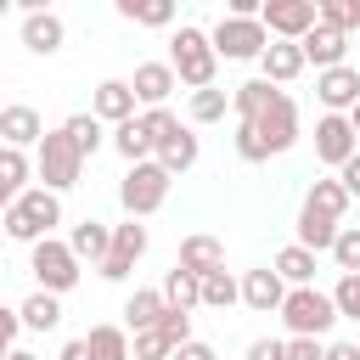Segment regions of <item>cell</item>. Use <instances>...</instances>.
<instances>
[{
    "mask_svg": "<svg viewBox=\"0 0 360 360\" xmlns=\"http://www.w3.org/2000/svg\"><path fill=\"white\" fill-rule=\"evenodd\" d=\"M79 174H84V152L68 141V129H45V141L34 146V180L62 197L79 186Z\"/></svg>",
    "mask_w": 360,
    "mask_h": 360,
    "instance_id": "cell-3",
    "label": "cell"
},
{
    "mask_svg": "<svg viewBox=\"0 0 360 360\" xmlns=\"http://www.w3.org/2000/svg\"><path fill=\"white\" fill-rule=\"evenodd\" d=\"M304 208H315V214H326V219L343 225V214H349V191H343V180H338V174H321V180L304 191Z\"/></svg>",
    "mask_w": 360,
    "mask_h": 360,
    "instance_id": "cell-27",
    "label": "cell"
},
{
    "mask_svg": "<svg viewBox=\"0 0 360 360\" xmlns=\"http://www.w3.org/2000/svg\"><path fill=\"white\" fill-rule=\"evenodd\" d=\"M315 101H321V112H354L360 107V68L343 62V68L315 73Z\"/></svg>",
    "mask_w": 360,
    "mask_h": 360,
    "instance_id": "cell-12",
    "label": "cell"
},
{
    "mask_svg": "<svg viewBox=\"0 0 360 360\" xmlns=\"http://www.w3.org/2000/svg\"><path fill=\"white\" fill-rule=\"evenodd\" d=\"M332 264H338V276H360V225H343V231H338Z\"/></svg>",
    "mask_w": 360,
    "mask_h": 360,
    "instance_id": "cell-37",
    "label": "cell"
},
{
    "mask_svg": "<svg viewBox=\"0 0 360 360\" xmlns=\"http://www.w3.org/2000/svg\"><path fill=\"white\" fill-rule=\"evenodd\" d=\"M84 349H90V360H129V332H124V321L90 326V332H84Z\"/></svg>",
    "mask_w": 360,
    "mask_h": 360,
    "instance_id": "cell-29",
    "label": "cell"
},
{
    "mask_svg": "<svg viewBox=\"0 0 360 360\" xmlns=\"http://www.w3.org/2000/svg\"><path fill=\"white\" fill-rule=\"evenodd\" d=\"M0 225H6V236L11 242H45V236H56V225H62V197L56 191H45V186H28L6 214H0Z\"/></svg>",
    "mask_w": 360,
    "mask_h": 360,
    "instance_id": "cell-2",
    "label": "cell"
},
{
    "mask_svg": "<svg viewBox=\"0 0 360 360\" xmlns=\"http://www.w3.org/2000/svg\"><path fill=\"white\" fill-rule=\"evenodd\" d=\"M17 315H22V332H56V326H62V298L34 287V292L17 304Z\"/></svg>",
    "mask_w": 360,
    "mask_h": 360,
    "instance_id": "cell-25",
    "label": "cell"
},
{
    "mask_svg": "<svg viewBox=\"0 0 360 360\" xmlns=\"http://www.w3.org/2000/svg\"><path fill=\"white\" fill-rule=\"evenodd\" d=\"M163 304H169V309H186V315H191V309H202V281H197L191 270H180V264H174V270L163 276Z\"/></svg>",
    "mask_w": 360,
    "mask_h": 360,
    "instance_id": "cell-30",
    "label": "cell"
},
{
    "mask_svg": "<svg viewBox=\"0 0 360 360\" xmlns=\"http://www.w3.org/2000/svg\"><path fill=\"white\" fill-rule=\"evenodd\" d=\"M180 270H191L197 281L202 276H214V270H225V242L219 236H208V231H191L186 242H180V259H174Z\"/></svg>",
    "mask_w": 360,
    "mask_h": 360,
    "instance_id": "cell-19",
    "label": "cell"
},
{
    "mask_svg": "<svg viewBox=\"0 0 360 360\" xmlns=\"http://www.w3.org/2000/svg\"><path fill=\"white\" fill-rule=\"evenodd\" d=\"M248 360H287V338H253Z\"/></svg>",
    "mask_w": 360,
    "mask_h": 360,
    "instance_id": "cell-44",
    "label": "cell"
},
{
    "mask_svg": "<svg viewBox=\"0 0 360 360\" xmlns=\"http://www.w3.org/2000/svg\"><path fill=\"white\" fill-rule=\"evenodd\" d=\"M118 17L141 28H174V0H118Z\"/></svg>",
    "mask_w": 360,
    "mask_h": 360,
    "instance_id": "cell-31",
    "label": "cell"
},
{
    "mask_svg": "<svg viewBox=\"0 0 360 360\" xmlns=\"http://www.w3.org/2000/svg\"><path fill=\"white\" fill-rule=\"evenodd\" d=\"M152 332H158L169 349H180V343H191V315H186V309H163Z\"/></svg>",
    "mask_w": 360,
    "mask_h": 360,
    "instance_id": "cell-38",
    "label": "cell"
},
{
    "mask_svg": "<svg viewBox=\"0 0 360 360\" xmlns=\"http://www.w3.org/2000/svg\"><path fill=\"white\" fill-rule=\"evenodd\" d=\"M135 107H141V101H135V90H129V79H101L96 96H90V112H96L101 124H112V129L129 124V118H141Z\"/></svg>",
    "mask_w": 360,
    "mask_h": 360,
    "instance_id": "cell-15",
    "label": "cell"
},
{
    "mask_svg": "<svg viewBox=\"0 0 360 360\" xmlns=\"http://www.w3.org/2000/svg\"><path fill=\"white\" fill-rule=\"evenodd\" d=\"M349 124H354V135H360V107H354V112H349Z\"/></svg>",
    "mask_w": 360,
    "mask_h": 360,
    "instance_id": "cell-50",
    "label": "cell"
},
{
    "mask_svg": "<svg viewBox=\"0 0 360 360\" xmlns=\"http://www.w3.org/2000/svg\"><path fill=\"white\" fill-rule=\"evenodd\" d=\"M259 22H264L270 39H292V45H298V39L315 28V0H264Z\"/></svg>",
    "mask_w": 360,
    "mask_h": 360,
    "instance_id": "cell-11",
    "label": "cell"
},
{
    "mask_svg": "<svg viewBox=\"0 0 360 360\" xmlns=\"http://www.w3.org/2000/svg\"><path fill=\"white\" fill-rule=\"evenodd\" d=\"M315 22H326V28H338V34L354 39V28H360V0H315Z\"/></svg>",
    "mask_w": 360,
    "mask_h": 360,
    "instance_id": "cell-35",
    "label": "cell"
},
{
    "mask_svg": "<svg viewBox=\"0 0 360 360\" xmlns=\"http://www.w3.org/2000/svg\"><path fill=\"white\" fill-rule=\"evenodd\" d=\"M298 51H304V68L315 62V73H326V68H343V62H349V34H338V28L315 22V28L298 39Z\"/></svg>",
    "mask_w": 360,
    "mask_h": 360,
    "instance_id": "cell-14",
    "label": "cell"
},
{
    "mask_svg": "<svg viewBox=\"0 0 360 360\" xmlns=\"http://www.w3.org/2000/svg\"><path fill=\"white\" fill-rule=\"evenodd\" d=\"M338 180H343V191H349V202H354V197H360V152H354V158L338 169Z\"/></svg>",
    "mask_w": 360,
    "mask_h": 360,
    "instance_id": "cell-46",
    "label": "cell"
},
{
    "mask_svg": "<svg viewBox=\"0 0 360 360\" xmlns=\"http://www.w3.org/2000/svg\"><path fill=\"white\" fill-rule=\"evenodd\" d=\"M298 73H304V51H298L292 39H270V51L259 56V79H270V84L281 90V84H292Z\"/></svg>",
    "mask_w": 360,
    "mask_h": 360,
    "instance_id": "cell-21",
    "label": "cell"
},
{
    "mask_svg": "<svg viewBox=\"0 0 360 360\" xmlns=\"http://www.w3.org/2000/svg\"><path fill=\"white\" fill-rule=\"evenodd\" d=\"M163 309H169V304H163V287H135V292L124 298V332H129V338H135V332H152Z\"/></svg>",
    "mask_w": 360,
    "mask_h": 360,
    "instance_id": "cell-23",
    "label": "cell"
},
{
    "mask_svg": "<svg viewBox=\"0 0 360 360\" xmlns=\"http://www.w3.org/2000/svg\"><path fill=\"white\" fill-rule=\"evenodd\" d=\"M129 90H135V101H141V107H169V96L180 90V79H174V68H169V62H135Z\"/></svg>",
    "mask_w": 360,
    "mask_h": 360,
    "instance_id": "cell-17",
    "label": "cell"
},
{
    "mask_svg": "<svg viewBox=\"0 0 360 360\" xmlns=\"http://www.w3.org/2000/svg\"><path fill=\"white\" fill-rule=\"evenodd\" d=\"M186 112H191V124H225V112H231V90H219V84H214V90H197Z\"/></svg>",
    "mask_w": 360,
    "mask_h": 360,
    "instance_id": "cell-36",
    "label": "cell"
},
{
    "mask_svg": "<svg viewBox=\"0 0 360 360\" xmlns=\"http://www.w3.org/2000/svg\"><path fill=\"white\" fill-rule=\"evenodd\" d=\"M231 304H242V276H231V270H214V276H202V309H231Z\"/></svg>",
    "mask_w": 360,
    "mask_h": 360,
    "instance_id": "cell-34",
    "label": "cell"
},
{
    "mask_svg": "<svg viewBox=\"0 0 360 360\" xmlns=\"http://www.w3.org/2000/svg\"><path fill=\"white\" fill-rule=\"evenodd\" d=\"M22 45L34 51V56H56L62 45H68V22L45 6V11H28L22 17Z\"/></svg>",
    "mask_w": 360,
    "mask_h": 360,
    "instance_id": "cell-18",
    "label": "cell"
},
{
    "mask_svg": "<svg viewBox=\"0 0 360 360\" xmlns=\"http://www.w3.org/2000/svg\"><path fill=\"white\" fill-rule=\"evenodd\" d=\"M152 158H158V163H163L169 174H186V169H191V163L202 158V141H197V135H191V129L180 124L174 135H163V141H158V152H152Z\"/></svg>",
    "mask_w": 360,
    "mask_h": 360,
    "instance_id": "cell-24",
    "label": "cell"
},
{
    "mask_svg": "<svg viewBox=\"0 0 360 360\" xmlns=\"http://www.w3.org/2000/svg\"><path fill=\"white\" fill-rule=\"evenodd\" d=\"M242 304H248L253 315H281V304H287V281H281L270 264L242 270Z\"/></svg>",
    "mask_w": 360,
    "mask_h": 360,
    "instance_id": "cell-13",
    "label": "cell"
},
{
    "mask_svg": "<svg viewBox=\"0 0 360 360\" xmlns=\"http://www.w3.org/2000/svg\"><path fill=\"white\" fill-rule=\"evenodd\" d=\"M169 68H174V79H180L191 96H197V90H214V79H219V56H214L208 28L180 22V28L169 34Z\"/></svg>",
    "mask_w": 360,
    "mask_h": 360,
    "instance_id": "cell-1",
    "label": "cell"
},
{
    "mask_svg": "<svg viewBox=\"0 0 360 360\" xmlns=\"http://www.w3.org/2000/svg\"><path fill=\"white\" fill-rule=\"evenodd\" d=\"M141 124H146V135H152V152H158V141H163V135H174V129H180L174 107H146V112H141Z\"/></svg>",
    "mask_w": 360,
    "mask_h": 360,
    "instance_id": "cell-40",
    "label": "cell"
},
{
    "mask_svg": "<svg viewBox=\"0 0 360 360\" xmlns=\"http://www.w3.org/2000/svg\"><path fill=\"white\" fill-rule=\"evenodd\" d=\"M287 360H326L321 338H287Z\"/></svg>",
    "mask_w": 360,
    "mask_h": 360,
    "instance_id": "cell-43",
    "label": "cell"
},
{
    "mask_svg": "<svg viewBox=\"0 0 360 360\" xmlns=\"http://www.w3.org/2000/svg\"><path fill=\"white\" fill-rule=\"evenodd\" d=\"M45 141V118L28 107V101H11V107H0V146H17V152H28V146H39Z\"/></svg>",
    "mask_w": 360,
    "mask_h": 360,
    "instance_id": "cell-16",
    "label": "cell"
},
{
    "mask_svg": "<svg viewBox=\"0 0 360 360\" xmlns=\"http://www.w3.org/2000/svg\"><path fill=\"white\" fill-rule=\"evenodd\" d=\"M0 276H6V259H0Z\"/></svg>",
    "mask_w": 360,
    "mask_h": 360,
    "instance_id": "cell-52",
    "label": "cell"
},
{
    "mask_svg": "<svg viewBox=\"0 0 360 360\" xmlns=\"http://www.w3.org/2000/svg\"><path fill=\"white\" fill-rule=\"evenodd\" d=\"M28 270H34V287L39 292H73L79 287V276H84V264L73 259V248H68V236H45V242H34L28 248Z\"/></svg>",
    "mask_w": 360,
    "mask_h": 360,
    "instance_id": "cell-6",
    "label": "cell"
},
{
    "mask_svg": "<svg viewBox=\"0 0 360 360\" xmlns=\"http://www.w3.org/2000/svg\"><path fill=\"white\" fill-rule=\"evenodd\" d=\"M326 360H360V343H326Z\"/></svg>",
    "mask_w": 360,
    "mask_h": 360,
    "instance_id": "cell-48",
    "label": "cell"
},
{
    "mask_svg": "<svg viewBox=\"0 0 360 360\" xmlns=\"http://www.w3.org/2000/svg\"><path fill=\"white\" fill-rule=\"evenodd\" d=\"M68 248H73V259H79V264H101V259L112 253V225L84 214V219L68 231Z\"/></svg>",
    "mask_w": 360,
    "mask_h": 360,
    "instance_id": "cell-20",
    "label": "cell"
},
{
    "mask_svg": "<svg viewBox=\"0 0 360 360\" xmlns=\"http://www.w3.org/2000/svg\"><path fill=\"white\" fill-rule=\"evenodd\" d=\"M354 152H360V135H354L349 112H321V118H315V158H321L326 169H343Z\"/></svg>",
    "mask_w": 360,
    "mask_h": 360,
    "instance_id": "cell-9",
    "label": "cell"
},
{
    "mask_svg": "<svg viewBox=\"0 0 360 360\" xmlns=\"http://www.w3.org/2000/svg\"><path fill=\"white\" fill-rule=\"evenodd\" d=\"M281 326H287V338H321V343H326V332L338 326L332 292H321V287H287Z\"/></svg>",
    "mask_w": 360,
    "mask_h": 360,
    "instance_id": "cell-5",
    "label": "cell"
},
{
    "mask_svg": "<svg viewBox=\"0 0 360 360\" xmlns=\"http://www.w3.org/2000/svg\"><path fill=\"white\" fill-rule=\"evenodd\" d=\"M146 242H152V236H146V225H141V219L112 225V253L96 264V276H101V281H129V270H135V259L146 253Z\"/></svg>",
    "mask_w": 360,
    "mask_h": 360,
    "instance_id": "cell-10",
    "label": "cell"
},
{
    "mask_svg": "<svg viewBox=\"0 0 360 360\" xmlns=\"http://www.w3.org/2000/svg\"><path fill=\"white\" fill-rule=\"evenodd\" d=\"M332 304H338V321H354L360 326V276H338Z\"/></svg>",
    "mask_w": 360,
    "mask_h": 360,
    "instance_id": "cell-39",
    "label": "cell"
},
{
    "mask_svg": "<svg viewBox=\"0 0 360 360\" xmlns=\"http://www.w3.org/2000/svg\"><path fill=\"white\" fill-rule=\"evenodd\" d=\"M253 135L270 146V158H276V152H292L298 135H304V129H298V101H292L287 90H276V101L253 118Z\"/></svg>",
    "mask_w": 360,
    "mask_h": 360,
    "instance_id": "cell-8",
    "label": "cell"
},
{
    "mask_svg": "<svg viewBox=\"0 0 360 360\" xmlns=\"http://www.w3.org/2000/svg\"><path fill=\"white\" fill-rule=\"evenodd\" d=\"M208 39H214V56H219V62H259V56L270 51L264 22H259V17H231V11L208 28Z\"/></svg>",
    "mask_w": 360,
    "mask_h": 360,
    "instance_id": "cell-7",
    "label": "cell"
},
{
    "mask_svg": "<svg viewBox=\"0 0 360 360\" xmlns=\"http://www.w3.org/2000/svg\"><path fill=\"white\" fill-rule=\"evenodd\" d=\"M17 332H22V315H17V309H6V304H0V360H6V354H11V349H17Z\"/></svg>",
    "mask_w": 360,
    "mask_h": 360,
    "instance_id": "cell-42",
    "label": "cell"
},
{
    "mask_svg": "<svg viewBox=\"0 0 360 360\" xmlns=\"http://www.w3.org/2000/svg\"><path fill=\"white\" fill-rule=\"evenodd\" d=\"M270 270H276L287 287H315V253H309V248H298V242H287V248L270 259Z\"/></svg>",
    "mask_w": 360,
    "mask_h": 360,
    "instance_id": "cell-28",
    "label": "cell"
},
{
    "mask_svg": "<svg viewBox=\"0 0 360 360\" xmlns=\"http://www.w3.org/2000/svg\"><path fill=\"white\" fill-rule=\"evenodd\" d=\"M6 360H39V354H34V349H11Z\"/></svg>",
    "mask_w": 360,
    "mask_h": 360,
    "instance_id": "cell-49",
    "label": "cell"
},
{
    "mask_svg": "<svg viewBox=\"0 0 360 360\" xmlns=\"http://www.w3.org/2000/svg\"><path fill=\"white\" fill-rule=\"evenodd\" d=\"M62 129H68V141H73V146H79L84 158H96V152H101V146L112 141V135H107V124H101L96 112H73V118H68Z\"/></svg>",
    "mask_w": 360,
    "mask_h": 360,
    "instance_id": "cell-32",
    "label": "cell"
},
{
    "mask_svg": "<svg viewBox=\"0 0 360 360\" xmlns=\"http://www.w3.org/2000/svg\"><path fill=\"white\" fill-rule=\"evenodd\" d=\"M56 360H90V349H84V338H68V343H62V354H56Z\"/></svg>",
    "mask_w": 360,
    "mask_h": 360,
    "instance_id": "cell-47",
    "label": "cell"
},
{
    "mask_svg": "<svg viewBox=\"0 0 360 360\" xmlns=\"http://www.w3.org/2000/svg\"><path fill=\"white\" fill-rule=\"evenodd\" d=\"M169 360H219V354H214V343H202V338H191V343H180V349H174Z\"/></svg>",
    "mask_w": 360,
    "mask_h": 360,
    "instance_id": "cell-45",
    "label": "cell"
},
{
    "mask_svg": "<svg viewBox=\"0 0 360 360\" xmlns=\"http://www.w3.org/2000/svg\"><path fill=\"white\" fill-rule=\"evenodd\" d=\"M270 101H276V84H270V79H242V84L231 90V112H236V124H253Z\"/></svg>",
    "mask_w": 360,
    "mask_h": 360,
    "instance_id": "cell-26",
    "label": "cell"
},
{
    "mask_svg": "<svg viewBox=\"0 0 360 360\" xmlns=\"http://www.w3.org/2000/svg\"><path fill=\"white\" fill-rule=\"evenodd\" d=\"M112 152H118L129 169H135V163H146V158H152V135H146V124H141V118L118 124V129H112Z\"/></svg>",
    "mask_w": 360,
    "mask_h": 360,
    "instance_id": "cell-33",
    "label": "cell"
},
{
    "mask_svg": "<svg viewBox=\"0 0 360 360\" xmlns=\"http://www.w3.org/2000/svg\"><path fill=\"white\" fill-rule=\"evenodd\" d=\"M292 231H298V236H292V242H298V248H309V253H315V259H321V253H332V242H338V231H343V225H338V219H326V214H315V208H304V202H298V225H292Z\"/></svg>",
    "mask_w": 360,
    "mask_h": 360,
    "instance_id": "cell-22",
    "label": "cell"
},
{
    "mask_svg": "<svg viewBox=\"0 0 360 360\" xmlns=\"http://www.w3.org/2000/svg\"><path fill=\"white\" fill-rule=\"evenodd\" d=\"M231 146H236V158H242V163H264V158H270V146H264V141L253 135V124H236Z\"/></svg>",
    "mask_w": 360,
    "mask_h": 360,
    "instance_id": "cell-41",
    "label": "cell"
},
{
    "mask_svg": "<svg viewBox=\"0 0 360 360\" xmlns=\"http://www.w3.org/2000/svg\"><path fill=\"white\" fill-rule=\"evenodd\" d=\"M6 11H11V0H0V17H6Z\"/></svg>",
    "mask_w": 360,
    "mask_h": 360,
    "instance_id": "cell-51",
    "label": "cell"
},
{
    "mask_svg": "<svg viewBox=\"0 0 360 360\" xmlns=\"http://www.w3.org/2000/svg\"><path fill=\"white\" fill-rule=\"evenodd\" d=\"M169 186H174V174H169L158 158H146V163L124 169V180H118V202H124V219H146V214H158V208L169 202Z\"/></svg>",
    "mask_w": 360,
    "mask_h": 360,
    "instance_id": "cell-4",
    "label": "cell"
}]
</instances>
